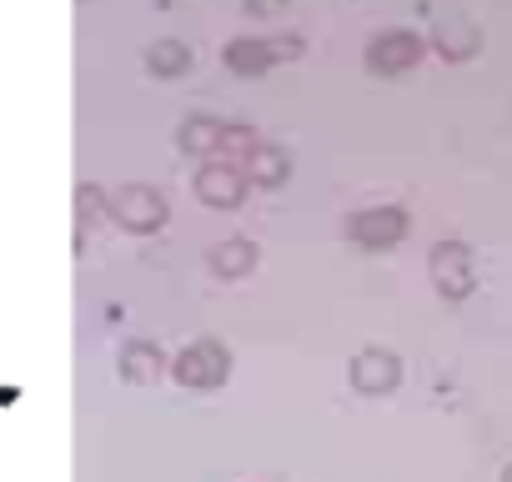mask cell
Instances as JSON below:
<instances>
[{
  "instance_id": "obj_1",
  "label": "cell",
  "mask_w": 512,
  "mask_h": 482,
  "mask_svg": "<svg viewBox=\"0 0 512 482\" xmlns=\"http://www.w3.org/2000/svg\"><path fill=\"white\" fill-rule=\"evenodd\" d=\"M176 377H181L186 387H216V382L226 377V352H221L216 342H196V347H186V352L176 357Z\"/></svg>"
},
{
  "instance_id": "obj_2",
  "label": "cell",
  "mask_w": 512,
  "mask_h": 482,
  "mask_svg": "<svg viewBox=\"0 0 512 482\" xmlns=\"http://www.w3.org/2000/svg\"><path fill=\"white\" fill-rule=\"evenodd\" d=\"M196 191H206L211 206H236L241 201V176L231 166H211V171L196 176Z\"/></svg>"
},
{
  "instance_id": "obj_3",
  "label": "cell",
  "mask_w": 512,
  "mask_h": 482,
  "mask_svg": "<svg viewBox=\"0 0 512 482\" xmlns=\"http://www.w3.org/2000/svg\"><path fill=\"white\" fill-rule=\"evenodd\" d=\"M352 382H357V387H367V392H382V387H392V382H397V362H392V357H382V352H372V357H362V362L352 367Z\"/></svg>"
}]
</instances>
